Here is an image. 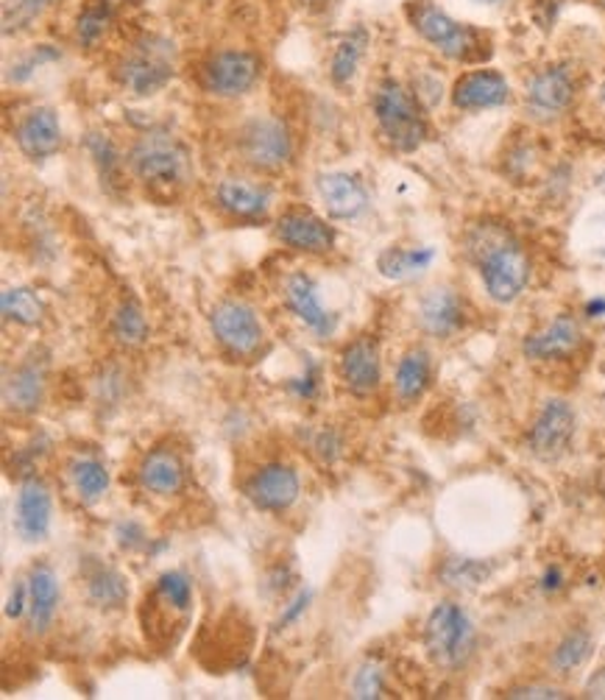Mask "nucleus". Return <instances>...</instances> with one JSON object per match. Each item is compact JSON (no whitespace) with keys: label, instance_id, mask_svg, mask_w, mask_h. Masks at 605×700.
<instances>
[{"label":"nucleus","instance_id":"26","mask_svg":"<svg viewBox=\"0 0 605 700\" xmlns=\"http://www.w3.org/2000/svg\"><path fill=\"white\" fill-rule=\"evenodd\" d=\"M87 578V595H90L92 603L98 609H121L129 598V586H126V578H123L121 572L112 570V566L101 564H90V570L85 572Z\"/></svg>","mask_w":605,"mask_h":700},{"label":"nucleus","instance_id":"33","mask_svg":"<svg viewBox=\"0 0 605 700\" xmlns=\"http://www.w3.org/2000/svg\"><path fill=\"white\" fill-rule=\"evenodd\" d=\"M112 23V3L110 0H87L85 9L78 12L76 20V39L78 46L96 48L101 37L106 34Z\"/></svg>","mask_w":605,"mask_h":700},{"label":"nucleus","instance_id":"36","mask_svg":"<svg viewBox=\"0 0 605 700\" xmlns=\"http://www.w3.org/2000/svg\"><path fill=\"white\" fill-rule=\"evenodd\" d=\"M53 0H7L3 3V32H23L51 7Z\"/></svg>","mask_w":605,"mask_h":700},{"label":"nucleus","instance_id":"16","mask_svg":"<svg viewBox=\"0 0 605 700\" xmlns=\"http://www.w3.org/2000/svg\"><path fill=\"white\" fill-rule=\"evenodd\" d=\"M14 140L23 157L34 162H42L53 157L62 148V123L51 107H37V110L26 112L23 121L14 129Z\"/></svg>","mask_w":605,"mask_h":700},{"label":"nucleus","instance_id":"48","mask_svg":"<svg viewBox=\"0 0 605 700\" xmlns=\"http://www.w3.org/2000/svg\"><path fill=\"white\" fill-rule=\"evenodd\" d=\"M603 98H605V90H603Z\"/></svg>","mask_w":605,"mask_h":700},{"label":"nucleus","instance_id":"10","mask_svg":"<svg viewBox=\"0 0 605 700\" xmlns=\"http://www.w3.org/2000/svg\"><path fill=\"white\" fill-rule=\"evenodd\" d=\"M575 101V78L569 67L550 65L535 73L525 87V107L533 121L550 123L560 117Z\"/></svg>","mask_w":605,"mask_h":700},{"label":"nucleus","instance_id":"14","mask_svg":"<svg viewBox=\"0 0 605 700\" xmlns=\"http://www.w3.org/2000/svg\"><path fill=\"white\" fill-rule=\"evenodd\" d=\"M277 238L288 249L304 251V254H327L336 246V229L324 218L304 210H288L277 221Z\"/></svg>","mask_w":605,"mask_h":700},{"label":"nucleus","instance_id":"22","mask_svg":"<svg viewBox=\"0 0 605 700\" xmlns=\"http://www.w3.org/2000/svg\"><path fill=\"white\" fill-rule=\"evenodd\" d=\"M137 475H140L142 489L156 497L179 495L185 489V463H181L179 452L168 450V447L151 450L142 458Z\"/></svg>","mask_w":605,"mask_h":700},{"label":"nucleus","instance_id":"37","mask_svg":"<svg viewBox=\"0 0 605 700\" xmlns=\"http://www.w3.org/2000/svg\"><path fill=\"white\" fill-rule=\"evenodd\" d=\"M87 148H90L92 160H96L98 171L106 182L115 179V174L121 171V154H117L115 142L106 135H90L87 137Z\"/></svg>","mask_w":605,"mask_h":700},{"label":"nucleus","instance_id":"45","mask_svg":"<svg viewBox=\"0 0 605 700\" xmlns=\"http://www.w3.org/2000/svg\"><path fill=\"white\" fill-rule=\"evenodd\" d=\"M589 313H605V302H600V299H597V302H589Z\"/></svg>","mask_w":605,"mask_h":700},{"label":"nucleus","instance_id":"23","mask_svg":"<svg viewBox=\"0 0 605 700\" xmlns=\"http://www.w3.org/2000/svg\"><path fill=\"white\" fill-rule=\"evenodd\" d=\"M46 397V368L37 360L20 363L3 383V402L17 413H34Z\"/></svg>","mask_w":605,"mask_h":700},{"label":"nucleus","instance_id":"11","mask_svg":"<svg viewBox=\"0 0 605 700\" xmlns=\"http://www.w3.org/2000/svg\"><path fill=\"white\" fill-rule=\"evenodd\" d=\"M299 491H302V483H299L297 470L288 463H268L243 483L245 500L268 514L288 511L299 500Z\"/></svg>","mask_w":605,"mask_h":700},{"label":"nucleus","instance_id":"7","mask_svg":"<svg viewBox=\"0 0 605 700\" xmlns=\"http://www.w3.org/2000/svg\"><path fill=\"white\" fill-rule=\"evenodd\" d=\"M238 151L243 162L263 174H277L293 160V137L279 117H252L240 129Z\"/></svg>","mask_w":605,"mask_h":700},{"label":"nucleus","instance_id":"28","mask_svg":"<svg viewBox=\"0 0 605 700\" xmlns=\"http://www.w3.org/2000/svg\"><path fill=\"white\" fill-rule=\"evenodd\" d=\"M430 372L432 368L427 349L416 347L402 354L400 366H396V377H393V386H396V393H400L402 402H416L427 391Z\"/></svg>","mask_w":605,"mask_h":700},{"label":"nucleus","instance_id":"15","mask_svg":"<svg viewBox=\"0 0 605 700\" xmlns=\"http://www.w3.org/2000/svg\"><path fill=\"white\" fill-rule=\"evenodd\" d=\"M338 368H341V377L346 383L349 391L366 393L377 391L382 383V360H380V347L374 338L363 335V338H354L349 347H343L341 360H338Z\"/></svg>","mask_w":605,"mask_h":700},{"label":"nucleus","instance_id":"38","mask_svg":"<svg viewBox=\"0 0 605 700\" xmlns=\"http://www.w3.org/2000/svg\"><path fill=\"white\" fill-rule=\"evenodd\" d=\"M354 698L368 700V698H382L386 695V678H382V670L377 664H363L357 673H354L352 682Z\"/></svg>","mask_w":605,"mask_h":700},{"label":"nucleus","instance_id":"32","mask_svg":"<svg viewBox=\"0 0 605 700\" xmlns=\"http://www.w3.org/2000/svg\"><path fill=\"white\" fill-rule=\"evenodd\" d=\"M112 335L115 341L123 343V347H140L149 338V322H146V313L137 302L126 299V302L117 304L115 315H112Z\"/></svg>","mask_w":605,"mask_h":700},{"label":"nucleus","instance_id":"44","mask_svg":"<svg viewBox=\"0 0 605 700\" xmlns=\"http://www.w3.org/2000/svg\"><path fill=\"white\" fill-rule=\"evenodd\" d=\"M541 586H544V589H547V591L558 589V586H560V570H555V566H550L547 575L541 578Z\"/></svg>","mask_w":605,"mask_h":700},{"label":"nucleus","instance_id":"25","mask_svg":"<svg viewBox=\"0 0 605 700\" xmlns=\"http://www.w3.org/2000/svg\"><path fill=\"white\" fill-rule=\"evenodd\" d=\"M220 210L235 218H263L270 207V190L245 179H224L215 190Z\"/></svg>","mask_w":605,"mask_h":700},{"label":"nucleus","instance_id":"13","mask_svg":"<svg viewBox=\"0 0 605 700\" xmlns=\"http://www.w3.org/2000/svg\"><path fill=\"white\" fill-rule=\"evenodd\" d=\"M511 84L500 71L491 67H477L464 73L452 87V107L461 112H483L496 110L508 103Z\"/></svg>","mask_w":605,"mask_h":700},{"label":"nucleus","instance_id":"21","mask_svg":"<svg viewBox=\"0 0 605 700\" xmlns=\"http://www.w3.org/2000/svg\"><path fill=\"white\" fill-rule=\"evenodd\" d=\"M583 341V333H580V324L575 322L572 315H555L547 327H541L539 333L528 335L525 341V354L530 360H555V358H567Z\"/></svg>","mask_w":605,"mask_h":700},{"label":"nucleus","instance_id":"41","mask_svg":"<svg viewBox=\"0 0 605 700\" xmlns=\"http://www.w3.org/2000/svg\"><path fill=\"white\" fill-rule=\"evenodd\" d=\"M307 603H310V591H299L297 598H293V603L288 605V609H285V614L282 617H279V625H288V623H293V620L299 617V614H302L304 609H307Z\"/></svg>","mask_w":605,"mask_h":700},{"label":"nucleus","instance_id":"9","mask_svg":"<svg viewBox=\"0 0 605 700\" xmlns=\"http://www.w3.org/2000/svg\"><path fill=\"white\" fill-rule=\"evenodd\" d=\"M210 329H213L215 341L235 358H252L265 341V329L257 313L235 299L215 304L210 313Z\"/></svg>","mask_w":605,"mask_h":700},{"label":"nucleus","instance_id":"40","mask_svg":"<svg viewBox=\"0 0 605 700\" xmlns=\"http://www.w3.org/2000/svg\"><path fill=\"white\" fill-rule=\"evenodd\" d=\"M28 611V580H17V586H14L12 591V600H9L7 605V617L17 620L23 617Z\"/></svg>","mask_w":605,"mask_h":700},{"label":"nucleus","instance_id":"18","mask_svg":"<svg viewBox=\"0 0 605 700\" xmlns=\"http://www.w3.org/2000/svg\"><path fill=\"white\" fill-rule=\"evenodd\" d=\"M285 302H288L290 313L297 315L299 322L316 335H329L336 329V315L324 308L322 299H318L316 283L304 271H297V274L288 277V283H285Z\"/></svg>","mask_w":605,"mask_h":700},{"label":"nucleus","instance_id":"35","mask_svg":"<svg viewBox=\"0 0 605 700\" xmlns=\"http://www.w3.org/2000/svg\"><path fill=\"white\" fill-rule=\"evenodd\" d=\"M592 636L587 630H572L558 642V648L553 650V670L558 673H572V670L583 667L587 659L592 655Z\"/></svg>","mask_w":605,"mask_h":700},{"label":"nucleus","instance_id":"29","mask_svg":"<svg viewBox=\"0 0 605 700\" xmlns=\"http://www.w3.org/2000/svg\"><path fill=\"white\" fill-rule=\"evenodd\" d=\"M366 48H368V32L363 26H354L352 32L343 34L336 53H332V62H329V76H332V84H338V87L352 84V78L357 76V67H361L363 57H366Z\"/></svg>","mask_w":605,"mask_h":700},{"label":"nucleus","instance_id":"30","mask_svg":"<svg viewBox=\"0 0 605 700\" xmlns=\"http://www.w3.org/2000/svg\"><path fill=\"white\" fill-rule=\"evenodd\" d=\"M432 260H436L432 249H400V246H391L377 258V271L386 279L402 283V279H411L430 268Z\"/></svg>","mask_w":605,"mask_h":700},{"label":"nucleus","instance_id":"3","mask_svg":"<svg viewBox=\"0 0 605 700\" xmlns=\"http://www.w3.org/2000/svg\"><path fill=\"white\" fill-rule=\"evenodd\" d=\"M371 110L382 137L396 151H405L407 154V151H416V148L425 146L430 126H427L419 96H413L405 84L393 82V78H382L377 84V90H374Z\"/></svg>","mask_w":605,"mask_h":700},{"label":"nucleus","instance_id":"19","mask_svg":"<svg viewBox=\"0 0 605 700\" xmlns=\"http://www.w3.org/2000/svg\"><path fill=\"white\" fill-rule=\"evenodd\" d=\"M28 630L31 634H46L56 617L62 589H59L56 572L48 564H34L28 572Z\"/></svg>","mask_w":605,"mask_h":700},{"label":"nucleus","instance_id":"20","mask_svg":"<svg viewBox=\"0 0 605 700\" xmlns=\"http://www.w3.org/2000/svg\"><path fill=\"white\" fill-rule=\"evenodd\" d=\"M51 530V491L39 477H28L17 495V534L26 541H42Z\"/></svg>","mask_w":605,"mask_h":700},{"label":"nucleus","instance_id":"43","mask_svg":"<svg viewBox=\"0 0 605 700\" xmlns=\"http://www.w3.org/2000/svg\"><path fill=\"white\" fill-rule=\"evenodd\" d=\"M316 450L322 452L324 458H336L338 450H341V441H338L332 433H322V438L316 441Z\"/></svg>","mask_w":605,"mask_h":700},{"label":"nucleus","instance_id":"5","mask_svg":"<svg viewBox=\"0 0 605 700\" xmlns=\"http://www.w3.org/2000/svg\"><path fill=\"white\" fill-rule=\"evenodd\" d=\"M115 76L129 96H154L174 78V46L165 37H156V34L142 37L121 59Z\"/></svg>","mask_w":605,"mask_h":700},{"label":"nucleus","instance_id":"24","mask_svg":"<svg viewBox=\"0 0 605 700\" xmlns=\"http://www.w3.org/2000/svg\"><path fill=\"white\" fill-rule=\"evenodd\" d=\"M419 322L436 338H450L464 327V302L452 288H432L421 299Z\"/></svg>","mask_w":605,"mask_h":700},{"label":"nucleus","instance_id":"12","mask_svg":"<svg viewBox=\"0 0 605 700\" xmlns=\"http://www.w3.org/2000/svg\"><path fill=\"white\" fill-rule=\"evenodd\" d=\"M575 436V411L564 399H550L530 430V452L541 461H555L567 452Z\"/></svg>","mask_w":605,"mask_h":700},{"label":"nucleus","instance_id":"42","mask_svg":"<svg viewBox=\"0 0 605 700\" xmlns=\"http://www.w3.org/2000/svg\"><path fill=\"white\" fill-rule=\"evenodd\" d=\"M583 695H587V698L605 700V667L597 670V673H594L592 678H589L587 689H583Z\"/></svg>","mask_w":605,"mask_h":700},{"label":"nucleus","instance_id":"46","mask_svg":"<svg viewBox=\"0 0 605 700\" xmlns=\"http://www.w3.org/2000/svg\"><path fill=\"white\" fill-rule=\"evenodd\" d=\"M475 3H483V7H494V3H503V0H475Z\"/></svg>","mask_w":605,"mask_h":700},{"label":"nucleus","instance_id":"1","mask_svg":"<svg viewBox=\"0 0 605 700\" xmlns=\"http://www.w3.org/2000/svg\"><path fill=\"white\" fill-rule=\"evenodd\" d=\"M466 254L480 271L486 293L496 304L516 302L530 283V260L514 232L494 221L471 226L466 235Z\"/></svg>","mask_w":605,"mask_h":700},{"label":"nucleus","instance_id":"4","mask_svg":"<svg viewBox=\"0 0 605 700\" xmlns=\"http://www.w3.org/2000/svg\"><path fill=\"white\" fill-rule=\"evenodd\" d=\"M131 174L151 187H179L190 176V154L168 132H146L129 151Z\"/></svg>","mask_w":605,"mask_h":700},{"label":"nucleus","instance_id":"39","mask_svg":"<svg viewBox=\"0 0 605 700\" xmlns=\"http://www.w3.org/2000/svg\"><path fill=\"white\" fill-rule=\"evenodd\" d=\"M508 698L516 700H550V698H567V692L558 687H547V684H528V687L508 689Z\"/></svg>","mask_w":605,"mask_h":700},{"label":"nucleus","instance_id":"8","mask_svg":"<svg viewBox=\"0 0 605 700\" xmlns=\"http://www.w3.org/2000/svg\"><path fill=\"white\" fill-rule=\"evenodd\" d=\"M263 73V59L243 48H224L201 67V84L210 96L240 98L252 90Z\"/></svg>","mask_w":605,"mask_h":700},{"label":"nucleus","instance_id":"6","mask_svg":"<svg viewBox=\"0 0 605 700\" xmlns=\"http://www.w3.org/2000/svg\"><path fill=\"white\" fill-rule=\"evenodd\" d=\"M425 648L441 667H461L475 648V628L461 605L441 603L425 625Z\"/></svg>","mask_w":605,"mask_h":700},{"label":"nucleus","instance_id":"47","mask_svg":"<svg viewBox=\"0 0 605 700\" xmlns=\"http://www.w3.org/2000/svg\"><path fill=\"white\" fill-rule=\"evenodd\" d=\"M310 3H316V7H324V3H329V0H310Z\"/></svg>","mask_w":605,"mask_h":700},{"label":"nucleus","instance_id":"2","mask_svg":"<svg viewBox=\"0 0 605 700\" xmlns=\"http://www.w3.org/2000/svg\"><path fill=\"white\" fill-rule=\"evenodd\" d=\"M405 17L427 46L452 62H483L491 57V39L483 32L450 17L432 0H407Z\"/></svg>","mask_w":605,"mask_h":700},{"label":"nucleus","instance_id":"17","mask_svg":"<svg viewBox=\"0 0 605 700\" xmlns=\"http://www.w3.org/2000/svg\"><path fill=\"white\" fill-rule=\"evenodd\" d=\"M318 196H322L327 215L336 221H354L361 218L368 210V193L363 182L343 171H332V174H318L316 179Z\"/></svg>","mask_w":605,"mask_h":700},{"label":"nucleus","instance_id":"27","mask_svg":"<svg viewBox=\"0 0 605 700\" xmlns=\"http://www.w3.org/2000/svg\"><path fill=\"white\" fill-rule=\"evenodd\" d=\"M71 472V486L76 491V497L87 505L101 500L110 489V472L103 466V461H98L96 455H76L67 466Z\"/></svg>","mask_w":605,"mask_h":700},{"label":"nucleus","instance_id":"31","mask_svg":"<svg viewBox=\"0 0 605 700\" xmlns=\"http://www.w3.org/2000/svg\"><path fill=\"white\" fill-rule=\"evenodd\" d=\"M0 310L3 318L23 327H37L46 315V308L39 302V296L31 288H7L0 296Z\"/></svg>","mask_w":605,"mask_h":700},{"label":"nucleus","instance_id":"34","mask_svg":"<svg viewBox=\"0 0 605 700\" xmlns=\"http://www.w3.org/2000/svg\"><path fill=\"white\" fill-rule=\"evenodd\" d=\"M154 598L160 600L165 609L176 611V614H187V611L193 609V584H190V578L179 570L162 572L160 578H156Z\"/></svg>","mask_w":605,"mask_h":700}]
</instances>
